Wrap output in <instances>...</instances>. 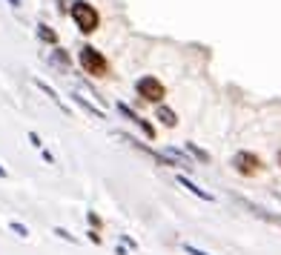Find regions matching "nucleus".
<instances>
[{"mask_svg":"<svg viewBox=\"0 0 281 255\" xmlns=\"http://www.w3.org/2000/svg\"><path fill=\"white\" fill-rule=\"evenodd\" d=\"M29 141H32V146H35V149H44V144H40V135H37V132H29Z\"/></svg>","mask_w":281,"mask_h":255,"instance_id":"nucleus-17","label":"nucleus"},{"mask_svg":"<svg viewBox=\"0 0 281 255\" xmlns=\"http://www.w3.org/2000/svg\"><path fill=\"white\" fill-rule=\"evenodd\" d=\"M9 229H12V233H17L20 238H29V226L17 224V221H9Z\"/></svg>","mask_w":281,"mask_h":255,"instance_id":"nucleus-14","label":"nucleus"},{"mask_svg":"<svg viewBox=\"0 0 281 255\" xmlns=\"http://www.w3.org/2000/svg\"><path fill=\"white\" fill-rule=\"evenodd\" d=\"M72 101H75V103H78L80 109L87 112V115H92V118H98V121H103V118H106V115H103V109H95V103H89V101H87V98H80V95H72Z\"/></svg>","mask_w":281,"mask_h":255,"instance_id":"nucleus-9","label":"nucleus"},{"mask_svg":"<svg viewBox=\"0 0 281 255\" xmlns=\"http://www.w3.org/2000/svg\"><path fill=\"white\" fill-rule=\"evenodd\" d=\"M187 152H192L195 158L201 160V164H209V152H204L201 146H195V144H187Z\"/></svg>","mask_w":281,"mask_h":255,"instance_id":"nucleus-12","label":"nucleus"},{"mask_svg":"<svg viewBox=\"0 0 281 255\" xmlns=\"http://www.w3.org/2000/svg\"><path fill=\"white\" fill-rule=\"evenodd\" d=\"M69 15H72L75 26H78L83 35H92V32L98 29V12H95V6L87 3V0H75L72 6H69Z\"/></svg>","mask_w":281,"mask_h":255,"instance_id":"nucleus-1","label":"nucleus"},{"mask_svg":"<svg viewBox=\"0 0 281 255\" xmlns=\"http://www.w3.org/2000/svg\"><path fill=\"white\" fill-rule=\"evenodd\" d=\"M55 60H58L60 66H69V55H66V49H55Z\"/></svg>","mask_w":281,"mask_h":255,"instance_id":"nucleus-15","label":"nucleus"},{"mask_svg":"<svg viewBox=\"0 0 281 255\" xmlns=\"http://www.w3.org/2000/svg\"><path fill=\"white\" fill-rule=\"evenodd\" d=\"M32 83H35V86L40 89V92H44V95L49 98V101L55 103V106H58L60 112H63V115H72V109H69V106H66V103H63V98H60L58 92H55V89L49 86V83H44V80H40V78H35V80H32Z\"/></svg>","mask_w":281,"mask_h":255,"instance_id":"nucleus-5","label":"nucleus"},{"mask_svg":"<svg viewBox=\"0 0 281 255\" xmlns=\"http://www.w3.org/2000/svg\"><path fill=\"white\" fill-rule=\"evenodd\" d=\"M78 60H80V66H83V72L95 75V78H103V75L109 72V63H106V58H103V52H98L95 46H89V43L80 46Z\"/></svg>","mask_w":281,"mask_h":255,"instance_id":"nucleus-2","label":"nucleus"},{"mask_svg":"<svg viewBox=\"0 0 281 255\" xmlns=\"http://www.w3.org/2000/svg\"><path fill=\"white\" fill-rule=\"evenodd\" d=\"M89 241H92V244H101V235H98V233H95V229H89Z\"/></svg>","mask_w":281,"mask_h":255,"instance_id":"nucleus-19","label":"nucleus"},{"mask_svg":"<svg viewBox=\"0 0 281 255\" xmlns=\"http://www.w3.org/2000/svg\"><path fill=\"white\" fill-rule=\"evenodd\" d=\"M155 115H158V121L164 126H169V129H175V126H178V115H175L169 106H158V109H155Z\"/></svg>","mask_w":281,"mask_h":255,"instance_id":"nucleus-8","label":"nucleus"},{"mask_svg":"<svg viewBox=\"0 0 281 255\" xmlns=\"http://www.w3.org/2000/svg\"><path fill=\"white\" fill-rule=\"evenodd\" d=\"M241 204L247 206V210L255 215V218H261V221H267V224H275V226H281V215H270V212L264 210V206H255V204H250L247 198H241Z\"/></svg>","mask_w":281,"mask_h":255,"instance_id":"nucleus-6","label":"nucleus"},{"mask_svg":"<svg viewBox=\"0 0 281 255\" xmlns=\"http://www.w3.org/2000/svg\"><path fill=\"white\" fill-rule=\"evenodd\" d=\"M184 252H187V255H209V252H204V249L192 247V244H184Z\"/></svg>","mask_w":281,"mask_h":255,"instance_id":"nucleus-16","label":"nucleus"},{"mask_svg":"<svg viewBox=\"0 0 281 255\" xmlns=\"http://www.w3.org/2000/svg\"><path fill=\"white\" fill-rule=\"evenodd\" d=\"M37 35H40V40H46V43H58V32L49 29L46 23H37Z\"/></svg>","mask_w":281,"mask_h":255,"instance_id":"nucleus-10","label":"nucleus"},{"mask_svg":"<svg viewBox=\"0 0 281 255\" xmlns=\"http://www.w3.org/2000/svg\"><path fill=\"white\" fill-rule=\"evenodd\" d=\"M0 178H6V169H3V167H0Z\"/></svg>","mask_w":281,"mask_h":255,"instance_id":"nucleus-22","label":"nucleus"},{"mask_svg":"<svg viewBox=\"0 0 281 255\" xmlns=\"http://www.w3.org/2000/svg\"><path fill=\"white\" fill-rule=\"evenodd\" d=\"M52 233L58 235V238H60V241H69V244H80V241H78V238H75V235H72V233H69V229H63V226H55V229H52Z\"/></svg>","mask_w":281,"mask_h":255,"instance_id":"nucleus-13","label":"nucleus"},{"mask_svg":"<svg viewBox=\"0 0 281 255\" xmlns=\"http://www.w3.org/2000/svg\"><path fill=\"white\" fill-rule=\"evenodd\" d=\"M178 183H181V187H184V190H187V192H192L195 198H201V201H209V204L215 201V195H209L207 190H201V187H198V183H192V181H189L187 175H178Z\"/></svg>","mask_w":281,"mask_h":255,"instance_id":"nucleus-7","label":"nucleus"},{"mask_svg":"<svg viewBox=\"0 0 281 255\" xmlns=\"http://www.w3.org/2000/svg\"><path fill=\"white\" fill-rule=\"evenodd\" d=\"M232 169H235L238 175L252 178V175L261 169V158H258L255 152H247V149H241V152L232 155Z\"/></svg>","mask_w":281,"mask_h":255,"instance_id":"nucleus-4","label":"nucleus"},{"mask_svg":"<svg viewBox=\"0 0 281 255\" xmlns=\"http://www.w3.org/2000/svg\"><path fill=\"white\" fill-rule=\"evenodd\" d=\"M9 3H12V6H15V9H17V6H20V0H9Z\"/></svg>","mask_w":281,"mask_h":255,"instance_id":"nucleus-20","label":"nucleus"},{"mask_svg":"<svg viewBox=\"0 0 281 255\" xmlns=\"http://www.w3.org/2000/svg\"><path fill=\"white\" fill-rule=\"evenodd\" d=\"M89 224H92L95 229H98V226H101V218H98V215H95V212H89Z\"/></svg>","mask_w":281,"mask_h":255,"instance_id":"nucleus-18","label":"nucleus"},{"mask_svg":"<svg viewBox=\"0 0 281 255\" xmlns=\"http://www.w3.org/2000/svg\"><path fill=\"white\" fill-rule=\"evenodd\" d=\"M118 112H121V115L126 118V121H132V124H135V126L141 124V115H138V112H132L129 106H126V103H118Z\"/></svg>","mask_w":281,"mask_h":255,"instance_id":"nucleus-11","label":"nucleus"},{"mask_svg":"<svg viewBox=\"0 0 281 255\" xmlns=\"http://www.w3.org/2000/svg\"><path fill=\"white\" fill-rule=\"evenodd\" d=\"M135 92L144 101H149V103H161L166 98V89H164V83H161L155 75H144V78L135 83Z\"/></svg>","mask_w":281,"mask_h":255,"instance_id":"nucleus-3","label":"nucleus"},{"mask_svg":"<svg viewBox=\"0 0 281 255\" xmlns=\"http://www.w3.org/2000/svg\"><path fill=\"white\" fill-rule=\"evenodd\" d=\"M275 160H278V167H281V149H278V155H275Z\"/></svg>","mask_w":281,"mask_h":255,"instance_id":"nucleus-21","label":"nucleus"}]
</instances>
